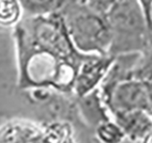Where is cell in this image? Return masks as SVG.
Masks as SVG:
<instances>
[{"label": "cell", "instance_id": "cell-1", "mask_svg": "<svg viewBox=\"0 0 152 143\" xmlns=\"http://www.w3.org/2000/svg\"><path fill=\"white\" fill-rule=\"evenodd\" d=\"M19 16V6L16 0H0V24L12 25Z\"/></svg>", "mask_w": 152, "mask_h": 143}, {"label": "cell", "instance_id": "cell-2", "mask_svg": "<svg viewBox=\"0 0 152 143\" xmlns=\"http://www.w3.org/2000/svg\"><path fill=\"white\" fill-rule=\"evenodd\" d=\"M98 135L105 143H119L123 137L121 130L113 124L102 125L98 130Z\"/></svg>", "mask_w": 152, "mask_h": 143}]
</instances>
